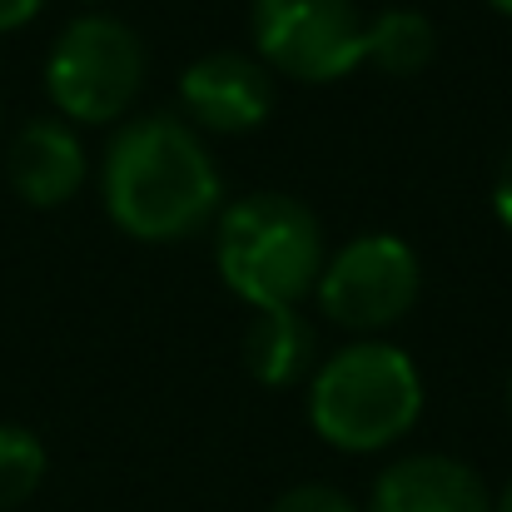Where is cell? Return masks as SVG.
I'll return each instance as SVG.
<instances>
[{
	"label": "cell",
	"instance_id": "cell-16",
	"mask_svg": "<svg viewBox=\"0 0 512 512\" xmlns=\"http://www.w3.org/2000/svg\"><path fill=\"white\" fill-rule=\"evenodd\" d=\"M493 512H512V483H508V488H503V498L493 503Z\"/></svg>",
	"mask_w": 512,
	"mask_h": 512
},
{
	"label": "cell",
	"instance_id": "cell-11",
	"mask_svg": "<svg viewBox=\"0 0 512 512\" xmlns=\"http://www.w3.org/2000/svg\"><path fill=\"white\" fill-rule=\"evenodd\" d=\"M433 55H438V30H433V20L423 10L388 5V10L368 15V55H363V65L408 80V75L428 70Z\"/></svg>",
	"mask_w": 512,
	"mask_h": 512
},
{
	"label": "cell",
	"instance_id": "cell-9",
	"mask_svg": "<svg viewBox=\"0 0 512 512\" xmlns=\"http://www.w3.org/2000/svg\"><path fill=\"white\" fill-rule=\"evenodd\" d=\"M373 512H493L483 478L443 453H413L378 473Z\"/></svg>",
	"mask_w": 512,
	"mask_h": 512
},
{
	"label": "cell",
	"instance_id": "cell-6",
	"mask_svg": "<svg viewBox=\"0 0 512 512\" xmlns=\"http://www.w3.org/2000/svg\"><path fill=\"white\" fill-rule=\"evenodd\" d=\"M418 289H423V264L398 234H358L353 244L324 259V274L314 284L324 319L358 339H373L398 319H408Z\"/></svg>",
	"mask_w": 512,
	"mask_h": 512
},
{
	"label": "cell",
	"instance_id": "cell-7",
	"mask_svg": "<svg viewBox=\"0 0 512 512\" xmlns=\"http://www.w3.org/2000/svg\"><path fill=\"white\" fill-rule=\"evenodd\" d=\"M179 105L199 130L249 135L274 110V75L259 55L209 50L179 75Z\"/></svg>",
	"mask_w": 512,
	"mask_h": 512
},
{
	"label": "cell",
	"instance_id": "cell-18",
	"mask_svg": "<svg viewBox=\"0 0 512 512\" xmlns=\"http://www.w3.org/2000/svg\"><path fill=\"white\" fill-rule=\"evenodd\" d=\"M85 5H100V0H85Z\"/></svg>",
	"mask_w": 512,
	"mask_h": 512
},
{
	"label": "cell",
	"instance_id": "cell-5",
	"mask_svg": "<svg viewBox=\"0 0 512 512\" xmlns=\"http://www.w3.org/2000/svg\"><path fill=\"white\" fill-rule=\"evenodd\" d=\"M249 35L269 75L334 85L368 55V15L353 0H254Z\"/></svg>",
	"mask_w": 512,
	"mask_h": 512
},
{
	"label": "cell",
	"instance_id": "cell-10",
	"mask_svg": "<svg viewBox=\"0 0 512 512\" xmlns=\"http://www.w3.org/2000/svg\"><path fill=\"white\" fill-rule=\"evenodd\" d=\"M314 363V329L299 309H259L244 334V368L264 388H289Z\"/></svg>",
	"mask_w": 512,
	"mask_h": 512
},
{
	"label": "cell",
	"instance_id": "cell-13",
	"mask_svg": "<svg viewBox=\"0 0 512 512\" xmlns=\"http://www.w3.org/2000/svg\"><path fill=\"white\" fill-rule=\"evenodd\" d=\"M269 512H358V508L348 503V493L329 488V483H299V488H289Z\"/></svg>",
	"mask_w": 512,
	"mask_h": 512
},
{
	"label": "cell",
	"instance_id": "cell-15",
	"mask_svg": "<svg viewBox=\"0 0 512 512\" xmlns=\"http://www.w3.org/2000/svg\"><path fill=\"white\" fill-rule=\"evenodd\" d=\"M40 10H45V0H0V35H5V30L30 25Z\"/></svg>",
	"mask_w": 512,
	"mask_h": 512
},
{
	"label": "cell",
	"instance_id": "cell-3",
	"mask_svg": "<svg viewBox=\"0 0 512 512\" xmlns=\"http://www.w3.org/2000/svg\"><path fill=\"white\" fill-rule=\"evenodd\" d=\"M423 413L418 363L383 339H358L314 368L309 423L339 453H378L413 433Z\"/></svg>",
	"mask_w": 512,
	"mask_h": 512
},
{
	"label": "cell",
	"instance_id": "cell-17",
	"mask_svg": "<svg viewBox=\"0 0 512 512\" xmlns=\"http://www.w3.org/2000/svg\"><path fill=\"white\" fill-rule=\"evenodd\" d=\"M488 5H493L498 15H512V0H488Z\"/></svg>",
	"mask_w": 512,
	"mask_h": 512
},
{
	"label": "cell",
	"instance_id": "cell-4",
	"mask_svg": "<svg viewBox=\"0 0 512 512\" xmlns=\"http://www.w3.org/2000/svg\"><path fill=\"white\" fill-rule=\"evenodd\" d=\"M150 55L145 40L115 15H80L60 30L45 60V90L60 120L110 125L120 120L145 85Z\"/></svg>",
	"mask_w": 512,
	"mask_h": 512
},
{
	"label": "cell",
	"instance_id": "cell-2",
	"mask_svg": "<svg viewBox=\"0 0 512 512\" xmlns=\"http://www.w3.org/2000/svg\"><path fill=\"white\" fill-rule=\"evenodd\" d=\"M324 229L294 194H244L219 209L214 269L254 314L299 309L324 274Z\"/></svg>",
	"mask_w": 512,
	"mask_h": 512
},
{
	"label": "cell",
	"instance_id": "cell-14",
	"mask_svg": "<svg viewBox=\"0 0 512 512\" xmlns=\"http://www.w3.org/2000/svg\"><path fill=\"white\" fill-rule=\"evenodd\" d=\"M493 209H498V219L512 229V140H508V150H503L498 179H493Z\"/></svg>",
	"mask_w": 512,
	"mask_h": 512
},
{
	"label": "cell",
	"instance_id": "cell-8",
	"mask_svg": "<svg viewBox=\"0 0 512 512\" xmlns=\"http://www.w3.org/2000/svg\"><path fill=\"white\" fill-rule=\"evenodd\" d=\"M5 179L30 209H60L85 184V145L70 120H30L5 150Z\"/></svg>",
	"mask_w": 512,
	"mask_h": 512
},
{
	"label": "cell",
	"instance_id": "cell-1",
	"mask_svg": "<svg viewBox=\"0 0 512 512\" xmlns=\"http://www.w3.org/2000/svg\"><path fill=\"white\" fill-rule=\"evenodd\" d=\"M105 214L145 244H174L219 219L224 184L204 140L174 115H140L115 130L100 160Z\"/></svg>",
	"mask_w": 512,
	"mask_h": 512
},
{
	"label": "cell",
	"instance_id": "cell-12",
	"mask_svg": "<svg viewBox=\"0 0 512 512\" xmlns=\"http://www.w3.org/2000/svg\"><path fill=\"white\" fill-rule=\"evenodd\" d=\"M45 478V448L30 428L0 423V512L20 508Z\"/></svg>",
	"mask_w": 512,
	"mask_h": 512
}]
</instances>
